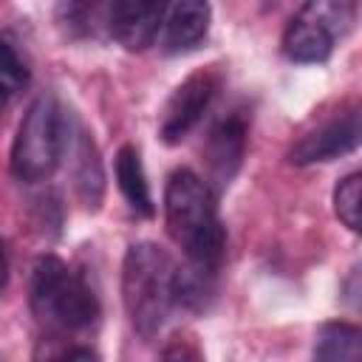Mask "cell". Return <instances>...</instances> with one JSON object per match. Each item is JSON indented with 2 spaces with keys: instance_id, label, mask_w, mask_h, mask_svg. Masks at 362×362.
Masks as SVG:
<instances>
[{
  "instance_id": "6da1fadb",
  "label": "cell",
  "mask_w": 362,
  "mask_h": 362,
  "mask_svg": "<svg viewBox=\"0 0 362 362\" xmlns=\"http://www.w3.org/2000/svg\"><path fill=\"white\" fill-rule=\"evenodd\" d=\"M164 223L173 243L189 263L221 269L226 232L218 215L212 187L192 170H173L164 187Z\"/></svg>"
},
{
  "instance_id": "7a4b0ae2",
  "label": "cell",
  "mask_w": 362,
  "mask_h": 362,
  "mask_svg": "<svg viewBox=\"0 0 362 362\" xmlns=\"http://www.w3.org/2000/svg\"><path fill=\"white\" fill-rule=\"evenodd\" d=\"M175 263L150 240L130 243L122 260V303L133 331L150 342L175 308Z\"/></svg>"
},
{
  "instance_id": "3957f363",
  "label": "cell",
  "mask_w": 362,
  "mask_h": 362,
  "mask_svg": "<svg viewBox=\"0 0 362 362\" xmlns=\"http://www.w3.org/2000/svg\"><path fill=\"white\" fill-rule=\"evenodd\" d=\"M28 303L37 322L57 334L85 331L99 317V300L93 288L57 255H42L34 260Z\"/></svg>"
},
{
  "instance_id": "277c9868",
  "label": "cell",
  "mask_w": 362,
  "mask_h": 362,
  "mask_svg": "<svg viewBox=\"0 0 362 362\" xmlns=\"http://www.w3.org/2000/svg\"><path fill=\"white\" fill-rule=\"evenodd\" d=\"M68 133L71 124L65 119L59 99L54 93L37 96L23 113V122L11 141V156H8L11 175L23 184H37L51 178L65 156Z\"/></svg>"
},
{
  "instance_id": "5b68a950",
  "label": "cell",
  "mask_w": 362,
  "mask_h": 362,
  "mask_svg": "<svg viewBox=\"0 0 362 362\" xmlns=\"http://www.w3.org/2000/svg\"><path fill=\"white\" fill-rule=\"evenodd\" d=\"M356 23V0H305L283 31V54L291 62H325Z\"/></svg>"
},
{
  "instance_id": "8992f818",
  "label": "cell",
  "mask_w": 362,
  "mask_h": 362,
  "mask_svg": "<svg viewBox=\"0 0 362 362\" xmlns=\"http://www.w3.org/2000/svg\"><path fill=\"white\" fill-rule=\"evenodd\" d=\"M221 88V76L215 68H201L189 74L164 102V110L158 116V136L164 144L175 147L181 144L204 119L209 110L215 93Z\"/></svg>"
},
{
  "instance_id": "52a82bcc",
  "label": "cell",
  "mask_w": 362,
  "mask_h": 362,
  "mask_svg": "<svg viewBox=\"0 0 362 362\" xmlns=\"http://www.w3.org/2000/svg\"><path fill=\"white\" fill-rule=\"evenodd\" d=\"M167 0H99L102 28L124 51H144L156 45Z\"/></svg>"
},
{
  "instance_id": "ba28073f",
  "label": "cell",
  "mask_w": 362,
  "mask_h": 362,
  "mask_svg": "<svg viewBox=\"0 0 362 362\" xmlns=\"http://www.w3.org/2000/svg\"><path fill=\"white\" fill-rule=\"evenodd\" d=\"M356 147H359V107H348L339 116L300 136L288 150V161L297 167L322 164V161L342 158Z\"/></svg>"
},
{
  "instance_id": "9c48e42d",
  "label": "cell",
  "mask_w": 362,
  "mask_h": 362,
  "mask_svg": "<svg viewBox=\"0 0 362 362\" xmlns=\"http://www.w3.org/2000/svg\"><path fill=\"white\" fill-rule=\"evenodd\" d=\"M204 161H206V184L212 187H229V181L238 175L243 156H246V116L229 113L221 119L206 141H204Z\"/></svg>"
},
{
  "instance_id": "30bf717a",
  "label": "cell",
  "mask_w": 362,
  "mask_h": 362,
  "mask_svg": "<svg viewBox=\"0 0 362 362\" xmlns=\"http://www.w3.org/2000/svg\"><path fill=\"white\" fill-rule=\"evenodd\" d=\"M212 23L209 0H167L158 28V45L164 54L192 51L206 34Z\"/></svg>"
},
{
  "instance_id": "8fae6325",
  "label": "cell",
  "mask_w": 362,
  "mask_h": 362,
  "mask_svg": "<svg viewBox=\"0 0 362 362\" xmlns=\"http://www.w3.org/2000/svg\"><path fill=\"white\" fill-rule=\"evenodd\" d=\"M113 170H116V184L127 201V206L141 215V218H153L156 206H153V195H150V184H147V175H144V164H141V156L133 144H124L119 147L116 153V161H113Z\"/></svg>"
},
{
  "instance_id": "7c38bea8",
  "label": "cell",
  "mask_w": 362,
  "mask_h": 362,
  "mask_svg": "<svg viewBox=\"0 0 362 362\" xmlns=\"http://www.w3.org/2000/svg\"><path fill=\"white\" fill-rule=\"evenodd\" d=\"M314 356L325 362H356L362 356V331L351 322H325L317 331Z\"/></svg>"
},
{
  "instance_id": "4fadbf2b",
  "label": "cell",
  "mask_w": 362,
  "mask_h": 362,
  "mask_svg": "<svg viewBox=\"0 0 362 362\" xmlns=\"http://www.w3.org/2000/svg\"><path fill=\"white\" fill-rule=\"evenodd\" d=\"M79 136V144H76V192L82 198V204L88 209H99V201H102V189H105V173H102V161H99V153H96V144L90 141L88 133H76Z\"/></svg>"
},
{
  "instance_id": "5bb4252c",
  "label": "cell",
  "mask_w": 362,
  "mask_h": 362,
  "mask_svg": "<svg viewBox=\"0 0 362 362\" xmlns=\"http://www.w3.org/2000/svg\"><path fill=\"white\" fill-rule=\"evenodd\" d=\"M215 269L187 263L184 269H175V305L189 311H204L215 297Z\"/></svg>"
},
{
  "instance_id": "9a60e30c",
  "label": "cell",
  "mask_w": 362,
  "mask_h": 362,
  "mask_svg": "<svg viewBox=\"0 0 362 362\" xmlns=\"http://www.w3.org/2000/svg\"><path fill=\"white\" fill-rule=\"evenodd\" d=\"M31 79L28 62L11 34H0V85L20 93Z\"/></svg>"
},
{
  "instance_id": "2e32d148",
  "label": "cell",
  "mask_w": 362,
  "mask_h": 362,
  "mask_svg": "<svg viewBox=\"0 0 362 362\" xmlns=\"http://www.w3.org/2000/svg\"><path fill=\"white\" fill-rule=\"evenodd\" d=\"M362 175L351 173L334 187V212L351 232H359V209H362Z\"/></svg>"
},
{
  "instance_id": "e0dca14e",
  "label": "cell",
  "mask_w": 362,
  "mask_h": 362,
  "mask_svg": "<svg viewBox=\"0 0 362 362\" xmlns=\"http://www.w3.org/2000/svg\"><path fill=\"white\" fill-rule=\"evenodd\" d=\"M51 356H59V359H96L99 354H96L93 348H82V345H68V348H62V351H57V354H51Z\"/></svg>"
},
{
  "instance_id": "ac0fdd59",
  "label": "cell",
  "mask_w": 362,
  "mask_h": 362,
  "mask_svg": "<svg viewBox=\"0 0 362 362\" xmlns=\"http://www.w3.org/2000/svg\"><path fill=\"white\" fill-rule=\"evenodd\" d=\"M161 356L173 359V356H187V359H198V351L195 348H187V345H178V348H164Z\"/></svg>"
},
{
  "instance_id": "d6986e66",
  "label": "cell",
  "mask_w": 362,
  "mask_h": 362,
  "mask_svg": "<svg viewBox=\"0 0 362 362\" xmlns=\"http://www.w3.org/2000/svg\"><path fill=\"white\" fill-rule=\"evenodd\" d=\"M6 272H8V260H6V249H3V240H0V286L6 283Z\"/></svg>"
}]
</instances>
